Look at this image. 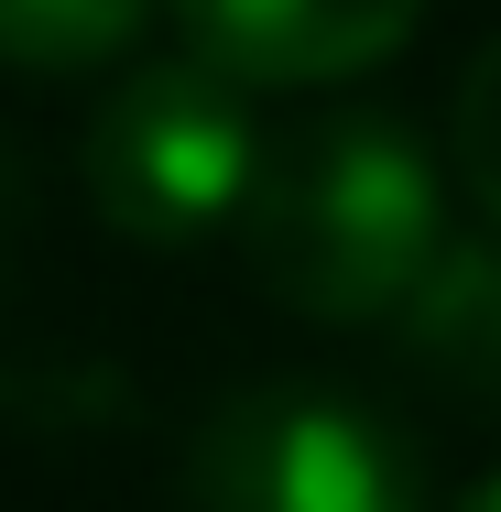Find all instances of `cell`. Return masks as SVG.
<instances>
[{
	"label": "cell",
	"mask_w": 501,
	"mask_h": 512,
	"mask_svg": "<svg viewBox=\"0 0 501 512\" xmlns=\"http://www.w3.org/2000/svg\"><path fill=\"white\" fill-rule=\"evenodd\" d=\"M251 164H262L251 88L207 55L131 66L88 120V197L142 251H186L207 229H229L251 197Z\"/></svg>",
	"instance_id": "7a4b0ae2"
},
{
	"label": "cell",
	"mask_w": 501,
	"mask_h": 512,
	"mask_svg": "<svg viewBox=\"0 0 501 512\" xmlns=\"http://www.w3.org/2000/svg\"><path fill=\"white\" fill-rule=\"evenodd\" d=\"M447 512H501V469H491V480H480V491H458V502H447Z\"/></svg>",
	"instance_id": "ba28073f"
},
{
	"label": "cell",
	"mask_w": 501,
	"mask_h": 512,
	"mask_svg": "<svg viewBox=\"0 0 501 512\" xmlns=\"http://www.w3.org/2000/svg\"><path fill=\"white\" fill-rule=\"evenodd\" d=\"M229 229H240L273 306L316 316V327H371L436 262L447 186H436V153L393 109H316L262 142Z\"/></svg>",
	"instance_id": "6da1fadb"
},
{
	"label": "cell",
	"mask_w": 501,
	"mask_h": 512,
	"mask_svg": "<svg viewBox=\"0 0 501 512\" xmlns=\"http://www.w3.org/2000/svg\"><path fill=\"white\" fill-rule=\"evenodd\" d=\"M197 512H425V458L338 382H251L186 447Z\"/></svg>",
	"instance_id": "3957f363"
},
{
	"label": "cell",
	"mask_w": 501,
	"mask_h": 512,
	"mask_svg": "<svg viewBox=\"0 0 501 512\" xmlns=\"http://www.w3.org/2000/svg\"><path fill=\"white\" fill-rule=\"evenodd\" d=\"M142 22H153V0H0V66L88 77V66L142 44Z\"/></svg>",
	"instance_id": "8992f818"
},
{
	"label": "cell",
	"mask_w": 501,
	"mask_h": 512,
	"mask_svg": "<svg viewBox=\"0 0 501 512\" xmlns=\"http://www.w3.org/2000/svg\"><path fill=\"white\" fill-rule=\"evenodd\" d=\"M447 153H458V186L469 207L501 229V33L469 55V77H458V120H447Z\"/></svg>",
	"instance_id": "52a82bcc"
},
{
	"label": "cell",
	"mask_w": 501,
	"mask_h": 512,
	"mask_svg": "<svg viewBox=\"0 0 501 512\" xmlns=\"http://www.w3.org/2000/svg\"><path fill=\"white\" fill-rule=\"evenodd\" d=\"M393 327H403V360L436 393H458L469 414H501V229L491 240H436V262L414 273Z\"/></svg>",
	"instance_id": "5b68a950"
},
{
	"label": "cell",
	"mask_w": 501,
	"mask_h": 512,
	"mask_svg": "<svg viewBox=\"0 0 501 512\" xmlns=\"http://www.w3.org/2000/svg\"><path fill=\"white\" fill-rule=\"evenodd\" d=\"M186 55L229 66L240 88H338L360 66L403 55L425 0H164Z\"/></svg>",
	"instance_id": "277c9868"
}]
</instances>
